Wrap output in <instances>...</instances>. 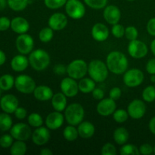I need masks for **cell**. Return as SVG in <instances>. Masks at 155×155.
Instances as JSON below:
<instances>
[{
  "label": "cell",
  "instance_id": "6da1fadb",
  "mask_svg": "<svg viewBox=\"0 0 155 155\" xmlns=\"http://www.w3.org/2000/svg\"><path fill=\"white\" fill-rule=\"evenodd\" d=\"M106 64L110 72L119 75L124 74L127 71L128 59L124 53L119 51H113L107 56Z\"/></svg>",
  "mask_w": 155,
  "mask_h": 155
},
{
  "label": "cell",
  "instance_id": "7a4b0ae2",
  "mask_svg": "<svg viewBox=\"0 0 155 155\" xmlns=\"http://www.w3.org/2000/svg\"><path fill=\"white\" fill-rule=\"evenodd\" d=\"M32 68L37 71L46 69L50 64V56L46 51L41 48L32 51L28 58Z\"/></svg>",
  "mask_w": 155,
  "mask_h": 155
},
{
  "label": "cell",
  "instance_id": "3957f363",
  "mask_svg": "<svg viewBox=\"0 0 155 155\" xmlns=\"http://www.w3.org/2000/svg\"><path fill=\"white\" fill-rule=\"evenodd\" d=\"M107 64L100 60H93L88 64V74L96 83L104 82L108 77Z\"/></svg>",
  "mask_w": 155,
  "mask_h": 155
},
{
  "label": "cell",
  "instance_id": "277c9868",
  "mask_svg": "<svg viewBox=\"0 0 155 155\" xmlns=\"http://www.w3.org/2000/svg\"><path fill=\"white\" fill-rule=\"evenodd\" d=\"M84 116V108L78 103L71 104L64 110V118L69 125L78 126L83 122Z\"/></svg>",
  "mask_w": 155,
  "mask_h": 155
},
{
  "label": "cell",
  "instance_id": "5b68a950",
  "mask_svg": "<svg viewBox=\"0 0 155 155\" xmlns=\"http://www.w3.org/2000/svg\"><path fill=\"white\" fill-rule=\"evenodd\" d=\"M88 73V64L82 59H76L71 61L67 67V74L68 77L74 80L83 78Z\"/></svg>",
  "mask_w": 155,
  "mask_h": 155
},
{
  "label": "cell",
  "instance_id": "8992f818",
  "mask_svg": "<svg viewBox=\"0 0 155 155\" xmlns=\"http://www.w3.org/2000/svg\"><path fill=\"white\" fill-rule=\"evenodd\" d=\"M15 86L18 92L24 94L33 93L36 89V82L27 74H21L15 79Z\"/></svg>",
  "mask_w": 155,
  "mask_h": 155
},
{
  "label": "cell",
  "instance_id": "52a82bcc",
  "mask_svg": "<svg viewBox=\"0 0 155 155\" xmlns=\"http://www.w3.org/2000/svg\"><path fill=\"white\" fill-rule=\"evenodd\" d=\"M65 11L67 15L74 20L81 19L86 14V8L80 0H68Z\"/></svg>",
  "mask_w": 155,
  "mask_h": 155
},
{
  "label": "cell",
  "instance_id": "ba28073f",
  "mask_svg": "<svg viewBox=\"0 0 155 155\" xmlns=\"http://www.w3.org/2000/svg\"><path fill=\"white\" fill-rule=\"evenodd\" d=\"M144 78V74L141 70L133 68L124 73L123 80L128 87H137L143 83Z\"/></svg>",
  "mask_w": 155,
  "mask_h": 155
},
{
  "label": "cell",
  "instance_id": "9c48e42d",
  "mask_svg": "<svg viewBox=\"0 0 155 155\" xmlns=\"http://www.w3.org/2000/svg\"><path fill=\"white\" fill-rule=\"evenodd\" d=\"M18 51L22 54H28L33 51L34 46V40L30 35L27 33L20 34L17 37L15 42Z\"/></svg>",
  "mask_w": 155,
  "mask_h": 155
},
{
  "label": "cell",
  "instance_id": "30bf717a",
  "mask_svg": "<svg viewBox=\"0 0 155 155\" xmlns=\"http://www.w3.org/2000/svg\"><path fill=\"white\" fill-rule=\"evenodd\" d=\"M10 134L16 140L27 141L32 136V131L29 125L24 123H18L12 126Z\"/></svg>",
  "mask_w": 155,
  "mask_h": 155
},
{
  "label": "cell",
  "instance_id": "8fae6325",
  "mask_svg": "<svg viewBox=\"0 0 155 155\" xmlns=\"http://www.w3.org/2000/svg\"><path fill=\"white\" fill-rule=\"evenodd\" d=\"M148 48L145 42L138 39L130 41L128 45V52L133 58L140 59L148 54Z\"/></svg>",
  "mask_w": 155,
  "mask_h": 155
},
{
  "label": "cell",
  "instance_id": "7c38bea8",
  "mask_svg": "<svg viewBox=\"0 0 155 155\" xmlns=\"http://www.w3.org/2000/svg\"><path fill=\"white\" fill-rule=\"evenodd\" d=\"M129 116L134 120H139L143 117L146 112V105L140 99H135L129 104L127 107Z\"/></svg>",
  "mask_w": 155,
  "mask_h": 155
},
{
  "label": "cell",
  "instance_id": "4fadbf2b",
  "mask_svg": "<svg viewBox=\"0 0 155 155\" xmlns=\"http://www.w3.org/2000/svg\"><path fill=\"white\" fill-rule=\"evenodd\" d=\"M61 92H63L68 98L75 97L78 94L79 86L76 80L71 77H65L61 80L60 84Z\"/></svg>",
  "mask_w": 155,
  "mask_h": 155
},
{
  "label": "cell",
  "instance_id": "5bb4252c",
  "mask_svg": "<svg viewBox=\"0 0 155 155\" xmlns=\"http://www.w3.org/2000/svg\"><path fill=\"white\" fill-rule=\"evenodd\" d=\"M19 105L18 98L12 94L3 95L0 99V107L5 113L13 114Z\"/></svg>",
  "mask_w": 155,
  "mask_h": 155
},
{
  "label": "cell",
  "instance_id": "9a60e30c",
  "mask_svg": "<svg viewBox=\"0 0 155 155\" xmlns=\"http://www.w3.org/2000/svg\"><path fill=\"white\" fill-rule=\"evenodd\" d=\"M48 27H51L54 31L62 30L68 25V18L66 15L61 12L52 14L48 18Z\"/></svg>",
  "mask_w": 155,
  "mask_h": 155
},
{
  "label": "cell",
  "instance_id": "2e32d148",
  "mask_svg": "<svg viewBox=\"0 0 155 155\" xmlns=\"http://www.w3.org/2000/svg\"><path fill=\"white\" fill-rule=\"evenodd\" d=\"M117 104L114 100L110 98H103L100 100L97 105L96 110L98 114L103 117H107L113 114L114 112L116 110Z\"/></svg>",
  "mask_w": 155,
  "mask_h": 155
},
{
  "label": "cell",
  "instance_id": "e0dca14e",
  "mask_svg": "<svg viewBox=\"0 0 155 155\" xmlns=\"http://www.w3.org/2000/svg\"><path fill=\"white\" fill-rule=\"evenodd\" d=\"M49 129L47 127H37L32 133V141L35 145L38 146H42L45 145L50 139Z\"/></svg>",
  "mask_w": 155,
  "mask_h": 155
},
{
  "label": "cell",
  "instance_id": "ac0fdd59",
  "mask_svg": "<svg viewBox=\"0 0 155 155\" xmlns=\"http://www.w3.org/2000/svg\"><path fill=\"white\" fill-rule=\"evenodd\" d=\"M64 116L59 111L50 113L45 118V124L50 130H55L62 127L64 122Z\"/></svg>",
  "mask_w": 155,
  "mask_h": 155
},
{
  "label": "cell",
  "instance_id": "d6986e66",
  "mask_svg": "<svg viewBox=\"0 0 155 155\" xmlns=\"http://www.w3.org/2000/svg\"><path fill=\"white\" fill-rule=\"evenodd\" d=\"M103 16L106 22L111 25H114V24H118L120 20L121 12L117 6L110 5L104 8Z\"/></svg>",
  "mask_w": 155,
  "mask_h": 155
},
{
  "label": "cell",
  "instance_id": "ffe728a7",
  "mask_svg": "<svg viewBox=\"0 0 155 155\" xmlns=\"http://www.w3.org/2000/svg\"><path fill=\"white\" fill-rule=\"evenodd\" d=\"M91 33L92 38L98 42H104L109 36L108 28L102 23H97L94 24Z\"/></svg>",
  "mask_w": 155,
  "mask_h": 155
},
{
  "label": "cell",
  "instance_id": "44dd1931",
  "mask_svg": "<svg viewBox=\"0 0 155 155\" xmlns=\"http://www.w3.org/2000/svg\"><path fill=\"white\" fill-rule=\"evenodd\" d=\"M11 29L18 34L26 33L30 29V24L22 17H16L11 21Z\"/></svg>",
  "mask_w": 155,
  "mask_h": 155
},
{
  "label": "cell",
  "instance_id": "7402d4cb",
  "mask_svg": "<svg viewBox=\"0 0 155 155\" xmlns=\"http://www.w3.org/2000/svg\"><path fill=\"white\" fill-rule=\"evenodd\" d=\"M29 59L25 56V54H18L15 55L11 61V67L13 71L16 72H22L25 71L28 67Z\"/></svg>",
  "mask_w": 155,
  "mask_h": 155
},
{
  "label": "cell",
  "instance_id": "603a6c76",
  "mask_svg": "<svg viewBox=\"0 0 155 155\" xmlns=\"http://www.w3.org/2000/svg\"><path fill=\"white\" fill-rule=\"evenodd\" d=\"M33 96L38 101H45L48 100H51L52 98L53 91L49 86H36L33 92Z\"/></svg>",
  "mask_w": 155,
  "mask_h": 155
},
{
  "label": "cell",
  "instance_id": "cb8c5ba5",
  "mask_svg": "<svg viewBox=\"0 0 155 155\" xmlns=\"http://www.w3.org/2000/svg\"><path fill=\"white\" fill-rule=\"evenodd\" d=\"M77 130H78L79 136L80 137L87 139L93 136V135L95 134V126L92 123L89 121H84L79 124Z\"/></svg>",
  "mask_w": 155,
  "mask_h": 155
},
{
  "label": "cell",
  "instance_id": "d4e9b609",
  "mask_svg": "<svg viewBox=\"0 0 155 155\" xmlns=\"http://www.w3.org/2000/svg\"><path fill=\"white\" fill-rule=\"evenodd\" d=\"M51 101V105L56 111L62 112L66 109L68 100H67V96L63 92H58L54 94Z\"/></svg>",
  "mask_w": 155,
  "mask_h": 155
},
{
  "label": "cell",
  "instance_id": "484cf974",
  "mask_svg": "<svg viewBox=\"0 0 155 155\" xmlns=\"http://www.w3.org/2000/svg\"><path fill=\"white\" fill-rule=\"evenodd\" d=\"M129 137H130V134H129L128 130L124 127H119L114 132V140L120 145H123L127 143Z\"/></svg>",
  "mask_w": 155,
  "mask_h": 155
},
{
  "label": "cell",
  "instance_id": "4316f807",
  "mask_svg": "<svg viewBox=\"0 0 155 155\" xmlns=\"http://www.w3.org/2000/svg\"><path fill=\"white\" fill-rule=\"evenodd\" d=\"M95 83L96 82L92 80L91 77L90 78L83 77V78L80 79V82L78 83L79 90L83 93H90L95 88Z\"/></svg>",
  "mask_w": 155,
  "mask_h": 155
},
{
  "label": "cell",
  "instance_id": "83f0119b",
  "mask_svg": "<svg viewBox=\"0 0 155 155\" xmlns=\"http://www.w3.org/2000/svg\"><path fill=\"white\" fill-rule=\"evenodd\" d=\"M15 79L11 74H6L0 77V88L2 91H8L15 86Z\"/></svg>",
  "mask_w": 155,
  "mask_h": 155
},
{
  "label": "cell",
  "instance_id": "f1b7e54d",
  "mask_svg": "<svg viewBox=\"0 0 155 155\" xmlns=\"http://www.w3.org/2000/svg\"><path fill=\"white\" fill-rule=\"evenodd\" d=\"M27 150V145L24 143V141L17 140L10 147V153L12 155H24Z\"/></svg>",
  "mask_w": 155,
  "mask_h": 155
},
{
  "label": "cell",
  "instance_id": "f546056e",
  "mask_svg": "<svg viewBox=\"0 0 155 155\" xmlns=\"http://www.w3.org/2000/svg\"><path fill=\"white\" fill-rule=\"evenodd\" d=\"M13 126V121L9 114L0 113V130L2 132L8 131Z\"/></svg>",
  "mask_w": 155,
  "mask_h": 155
},
{
  "label": "cell",
  "instance_id": "4dcf8cb0",
  "mask_svg": "<svg viewBox=\"0 0 155 155\" xmlns=\"http://www.w3.org/2000/svg\"><path fill=\"white\" fill-rule=\"evenodd\" d=\"M79 133L78 130L76 128L75 126L69 125L64 128L63 131V136L68 142L75 141L78 138Z\"/></svg>",
  "mask_w": 155,
  "mask_h": 155
},
{
  "label": "cell",
  "instance_id": "1f68e13d",
  "mask_svg": "<svg viewBox=\"0 0 155 155\" xmlns=\"http://www.w3.org/2000/svg\"><path fill=\"white\" fill-rule=\"evenodd\" d=\"M8 5L15 12H21L27 8L29 0H7Z\"/></svg>",
  "mask_w": 155,
  "mask_h": 155
},
{
  "label": "cell",
  "instance_id": "d6a6232c",
  "mask_svg": "<svg viewBox=\"0 0 155 155\" xmlns=\"http://www.w3.org/2000/svg\"><path fill=\"white\" fill-rule=\"evenodd\" d=\"M54 30L51 27H44L39 31V39L42 42H48L52 39L54 36Z\"/></svg>",
  "mask_w": 155,
  "mask_h": 155
},
{
  "label": "cell",
  "instance_id": "836d02e7",
  "mask_svg": "<svg viewBox=\"0 0 155 155\" xmlns=\"http://www.w3.org/2000/svg\"><path fill=\"white\" fill-rule=\"evenodd\" d=\"M27 121L30 127H42L43 124V120H42V116L38 113H31L27 117Z\"/></svg>",
  "mask_w": 155,
  "mask_h": 155
},
{
  "label": "cell",
  "instance_id": "e575fe53",
  "mask_svg": "<svg viewBox=\"0 0 155 155\" xmlns=\"http://www.w3.org/2000/svg\"><path fill=\"white\" fill-rule=\"evenodd\" d=\"M120 154L121 155H138L140 154V151L136 145L132 144H124L120 150Z\"/></svg>",
  "mask_w": 155,
  "mask_h": 155
},
{
  "label": "cell",
  "instance_id": "d590c367",
  "mask_svg": "<svg viewBox=\"0 0 155 155\" xmlns=\"http://www.w3.org/2000/svg\"><path fill=\"white\" fill-rule=\"evenodd\" d=\"M142 98L146 102H153L155 100V86H147L142 92Z\"/></svg>",
  "mask_w": 155,
  "mask_h": 155
},
{
  "label": "cell",
  "instance_id": "8d00e7d4",
  "mask_svg": "<svg viewBox=\"0 0 155 155\" xmlns=\"http://www.w3.org/2000/svg\"><path fill=\"white\" fill-rule=\"evenodd\" d=\"M129 114L128 111L124 109H118L116 110L113 114V118L118 124H123L128 120Z\"/></svg>",
  "mask_w": 155,
  "mask_h": 155
},
{
  "label": "cell",
  "instance_id": "74e56055",
  "mask_svg": "<svg viewBox=\"0 0 155 155\" xmlns=\"http://www.w3.org/2000/svg\"><path fill=\"white\" fill-rule=\"evenodd\" d=\"M84 2L93 9H101L106 7L107 0H84Z\"/></svg>",
  "mask_w": 155,
  "mask_h": 155
},
{
  "label": "cell",
  "instance_id": "f35d334b",
  "mask_svg": "<svg viewBox=\"0 0 155 155\" xmlns=\"http://www.w3.org/2000/svg\"><path fill=\"white\" fill-rule=\"evenodd\" d=\"M68 0H44V4L50 9H58L65 5Z\"/></svg>",
  "mask_w": 155,
  "mask_h": 155
},
{
  "label": "cell",
  "instance_id": "ab89813d",
  "mask_svg": "<svg viewBox=\"0 0 155 155\" xmlns=\"http://www.w3.org/2000/svg\"><path fill=\"white\" fill-rule=\"evenodd\" d=\"M139 32L137 28L134 26H129L125 29V36L128 40L133 41L137 39Z\"/></svg>",
  "mask_w": 155,
  "mask_h": 155
},
{
  "label": "cell",
  "instance_id": "60d3db41",
  "mask_svg": "<svg viewBox=\"0 0 155 155\" xmlns=\"http://www.w3.org/2000/svg\"><path fill=\"white\" fill-rule=\"evenodd\" d=\"M14 138L11 134H5L0 137V147L3 148H10L14 143Z\"/></svg>",
  "mask_w": 155,
  "mask_h": 155
},
{
  "label": "cell",
  "instance_id": "b9f144b4",
  "mask_svg": "<svg viewBox=\"0 0 155 155\" xmlns=\"http://www.w3.org/2000/svg\"><path fill=\"white\" fill-rule=\"evenodd\" d=\"M125 27L120 24H116L113 25L111 28V33L116 38H122L125 36Z\"/></svg>",
  "mask_w": 155,
  "mask_h": 155
},
{
  "label": "cell",
  "instance_id": "7bdbcfd3",
  "mask_svg": "<svg viewBox=\"0 0 155 155\" xmlns=\"http://www.w3.org/2000/svg\"><path fill=\"white\" fill-rule=\"evenodd\" d=\"M101 154L102 155H116V147L111 143H106L103 145L101 150Z\"/></svg>",
  "mask_w": 155,
  "mask_h": 155
},
{
  "label": "cell",
  "instance_id": "ee69618b",
  "mask_svg": "<svg viewBox=\"0 0 155 155\" xmlns=\"http://www.w3.org/2000/svg\"><path fill=\"white\" fill-rule=\"evenodd\" d=\"M10 19L7 17H1L0 18V31H5L11 28Z\"/></svg>",
  "mask_w": 155,
  "mask_h": 155
},
{
  "label": "cell",
  "instance_id": "f6af8a7d",
  "mask_svg": "<svg viewBox=\"0 0 155 155\" xmlns=\"http://www.w3.org/2000/svg\"><path fill=\"white\" fill-rule=\"evenodd\" d=\"M139 151L141 154L143 155H149L154 152V147L151 146L150 144L145 143L142 145L139 148Z\"/></svg>",
  "mask_w": 155,
  "mask_h": 155
},
{
  "label": "cell",
  "instance_id": "bcb514c9",
  "mask_svg": "<svg viewBox=\"0 0 155 155\" xmlns=\"http://www.w3.org/2000/svg\"><path fill=\"white\" fill-rule=\"evenodd\" d=\"M121 95H122V91L119 87L112 88L109 92V98L114 100V101L119 99L121 97Z\"/></svg>",
  "mask_w": 155,
  "mask_h": 155
},
{
  "label": "cell",
  "instance_id": "7dc6e473",
  "mask_svg": "<svg viewBox=\"0 0 155 155\" xmlns=\"http://www.w3.org/2000/svg\"><path fill=\"white\" fill-rule=\"evenodd\" d=\"M15 114V116L17 119L18 120H24L25 119L26 117H27V111L25 108L21 107H18V108L15 110V111L14 112Z\"/></svg>",
  "mask_w": 155,
  "mask_h": 155
},
{
  "label": "cell",
  "instance_id": "c3c4849f",
  "mask_svg": "<svg viewBox=\"0 0 155 155\" xmlns=\"http://www.w3.org/2000/svg\"><path fill=\"white\" fill-rule=\"evenodd\" d=\"M147 31L151 36H155V18H151L147 24Z\"/></svg>",
  "mask_w": 155,
  "mask_h": 155
},
{
  "label": "cell",
  "instance_id": "681fc988",
  "mask_svg": "<svg viewBox=\"0 0 155 155\" xmlns=\"http://www.w3.org/2000/svg\"><path fill=\"white\" fill-rule=\"evenodd\" d=\"M53 71L57 75H64L67 73V68L61 64H58L53 68Z\"/></svg>",
  "mask_w": 155,
  "mask_h": 155
},
{
  "label": "cell",
  "instance_id": "f907efd6",
  "mask_svg": "<svg viewBox=\"0 0 155 155\" xmlns=\"http://www.w3.org/2000/svg\"><path fill=\"white\" fill-rule=\"evenodd\" d=\"M92 97H93L96 100H101L104 98V92L100 88H96L95 87L94 89V90L92 92Z\"/></svg>",
  "mask_w": 155,
  "mask_h": 155
},
{
  "label": "cell",
  "instance_id": "816d5d0a",
  "mask_svg": "<svg viewBox=\"0 0 155 155\" xmlns=\"http://www.w3.org/2000/svg\"><path fill=\"white\" fill-rule=\"evenodd\" d=\"M146 71L149 74H155V58L150 59L146 64Z\"/></svg>",
  "mask_w": 155,
  "mask_h": 155
},
{
  "label": "cell",
  "instance_id": "f5cc1de1",
  "mask_svg": "<svg viewBox=\"0 0 155 155\" xmlns=\"http://www.w3.org/2000/svg\"><path fill=\"white\" fill-rule=\"evenodd\" d=\"M148 127H149V130L151 133L155 135V117L151 118V120L149 121Z\"/></svg>",
  "mask_w": 155,
  "mask_h": 155
},
{
  "label": "cell",
  "instance_id": "db71d44e",
  "mask_svg": "<svg viewBox=\"0 0 155 155\" xmlns=\"http://www.w3.org/2000/svg\"><path fill=\"white\" fill-rule=\"evenodd\" d=\"M6 61V55L2 50L0 49V66L4 64Z\"/></svg>",
  "mask_w": 155,
  "mask_h": 155
},
{
  "label": "cell",
  "instance_id": "11a10c76",
  "mask_svg": "<svg viewBox=\"0 0 155 155\" xmlns=\"http://www.w3.org/2000/svg\"><path fill=\"white\" fill-rule=\"evenodd\" d=\"M40 155H52L53 152L49 149V148H42L39 151Z\"/></svg>",
  "mask_w": 155,
  "mask_h": 155
},
{
  "label": "cell",
  "instance_id": "9f6ffc18",
  "mask_svg": "<svg viewBox=\"0 0 155 155\" xmlns=\"http://www.w3.org/2000/svg\"><path fill=\"white\" fill-rule=\"evenodd\" d=\"M8 5L7 0H0V11H2Z\"/></svg>",
  "mask_w": 155,
  "mask_h": 155
},
{
  "label": "cell",
  "instance_id": "6f0895ef",
  "mask_svg": "<svg viewBox=\"0 0 155 155\" xmlns=\"http://www.w3.org/2000/svg\"><path fill=\"white\" fill-rule=\"evenodd\" d=\"M151 51H152L153 54L155 56V39H154V40L151 42Z\"/></svg>",
  "mask_w": 155,
  "mask_h": 155
},
{
  "label": "cell",
  "instance_id": "680465c9",
  "mask_svg": "<svg viewBox=\"0 0 155 155\" xmlns=\"http://www.w3.org/2000/svg\"><path fill=\"white\" fill-rule=\"evenodd\" d=\"M150 80H151V81L152 82V83H155V74H152V75L151 76V77H150Z\"/></svg>",
  "mask_w": 155,
  "mask_h": 155
},
{
  "label": "cell",
  "instance_id": "91938a15",
  "mask_svg": "<svg viewBox=\"0 0 155 155\" xmlns=\"http://www.w3.org/2000/svg\"><path fill=\"white\" fill-rule=\"evenodd\" d=\"M127 1H129V2H133V1H135V0H127Z\"/></svg>",
  "mask_w": 155,
  "mask_h": 155
},
{
  "label": "cell",
  "instance_id": "94428289",
  "mask_svg": "<svg viewBox=\"0 0 155 155\" xmlns=\"http://www.w3.org/2000/svg\"><path fill=\"white\" fill-rule=\"evenodd\" d=\"M2 90L1 88H0V95H1V92H2Z\"/></svg>",
  "mask_w": 155,
  "mask_h": 155
},
{
  "label": "cell",
  "instance_id": "6125c7cd",
  "mask_svg": "<svg viewBox=\"0 0 155 155\" xmlns=\"http://www.w3.org/2000/svg\"><path fill=\"white\" fill-rule=\"evenodd\" d=\"M154 153L155 154V145H154Z\"/></svg>",
  "mask_w": 155,
  "mask_h": 155
},
{
  "label": "cell",
  "instance_id": "be15d7a7",
  "mask_svg": "<svg viewBox=\"0 0 155 155\" xmlns=\"http://www.w3.org/2000/svg\"></svg>",
  "mask_w": 155,
  "mask_h": 155
},
{
  "label": "cell",
  "instance_id": "e7e4bbea",
  "mask_svg": "<svg viewBox=\"0 0 155 155\" xmlns=\"http://www.w3.org/2000/svg\"></svg>",
  "mask_w": 155,
  "mask_h": 155
}]
</instances>
